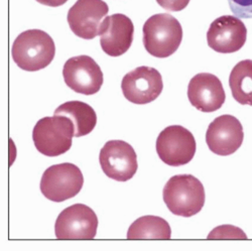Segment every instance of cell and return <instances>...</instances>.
<instances>
[{"label":"cell","mask_w":252,"mask_h":251,"mask_svg":"<svg viewBox=\"0 0 252 251\" xmlns=\"http://www.w3.org/2000/svg\"><path fill=\"white\" fill-rule=\"evenodd\" d=\"M53 38L40 30L20 33L12 45L11 55L15 64L25 71L35 72L48 67L55 58Z\"/></svg>","instance_id":"obj_1"},{"label":"cell","mask_w":252,"mask_h":251,"mask_svg":"<svg viewBox=\"0 0 252 251\" xmlns=\"http://www.w3.org/2000/svg\"><path fill=\"white\" fill-rule=\"evenodd\" d=\"M124 97L137 105L155 101L162 92L163 82L158 70L141 66L126 74L121 82Z\"/></svg>","instance_id":"obj_9"},{"label":"cell","mask_w":252,"mask_h":251,"mask_svg":"<svg viewBox=\"0 0 252 251\" xmlns=\"http://www.w3.org/2000/svg\"><path fill=\"white\" fill-rule=\"evenodd\" d=\"M172 237L170 224L158 216H143L135 220L127 231V238L136 239H163Z\"/></svg>","instance_id":"obj_17"},{"label":"cell","mask_w":252,"mask_h":251,"mask_svg":"<svg viewBox=\"0 0 252 251\" xmlns=\"http://www.w3.org/2000/svg\"><path fill=\"white\" fill-rule=\"evenodd\" d=\"M143 46L156 58H167L179 49L183 29L179 20L169 13L155 14L146 20L143 29Z\"/></svg>","instance_id":"obj_3"},{"label":"cell","mask_w":252,"mask_h":251,"mask_svg":"<svg viewBox=\"0 0 252 251\" xmlns=\"http://www.w3.org/2000/svg\"><path fill=\"white\" fill-rule=\"evenodd\" d=\"M246 234L241 229L231 226H219L209 234L208 239H246Z\"/></svg>","instance_id":"obj_19"},{"label":"cell","mask_w":252,"mask_h":251,"mask_svg":"<svg viewBox=\"0 0 252 251\" xmlns=\"http://www.w3.org/2000/svg\"><path fill=\"white\" fill-rule=\"evenodd\" d=\"M158 5L167 11H181L185 9L190 0H157Z\"/></svg>","instance_id":"obj_21"},{"label":"cell","mask_w":252,"mask_h":251,"mask_svg":"<svg viewBox=\"0 0 252 251\" xmlns=\"http://www.w3.org/2000/svg\"><path fill=\"white\" fill-rule=\"evenodd\" d=\"M188 98L199 111L210 113L223 106L226 95L218 77L201 73L194 76L189 83Z\"/></svg>","instance_id":"obj_15"},{"label":"cell","mask_w":252,"mask_h":251,"mask_svg":"<svg viewBox=\"0 0 252 251\" xmlns=\"http://www.w3.org/2000/svg\"><path fill=\"white\" fill-rule=\"evenodd\" d=\"M98 218L92 209L83 204H75L59 215L56 224V237L61 240H90L96 235Z\"/></svg>","instance_id":"obj_7"},{"label":"cell","mask_w":252,"mask_h":251,"mask_svg":"<svg viewBox=\"0 0 252 251\" xmlns=\"http://www.w3.org/2000/svg\"><path fill=\"white\" fill-rule=\"evenodd\" d=\"M229 86L238 103L252 106V60L241 61L232 69Z\"/></svg>","instance_id":"obj_18"},{"label":"cell","mask_w":252,"mask_h":251,"mask_svg":"<svg viewBox=\"0 0 252 251\" xmlns=\"http://www.w3.org/2000/svg\"><path fill=\"white\" fill-rule=\"evenodd\" d=\"M247 30L242 20L233 15H223L215 19L207 32L208 46L217 53L231 54L245 44Z\"/></svg>","instance_id":"obj_11"},{"label":"cell","mask_w":252,"mask_h":251,"mask_svg":"<svg viewBox=\"0 0 252 251\" xmlns=\"http://www.w3.org/2000/svg\"><path fill=\"white\" fill-rule=\"evenodd\" d=\"M162 194L169 210L185 218L198 214L205 204L204 186L192 175L174 176L165 184Z\"/></svg>","instance_id":"obj_2"},{"label":"cell","mask_w":252,"mask_h":251,"mask_svg":"<svg viewBox=\"0 0 252 251\" xmlns=\"http://www.w3.org/2000/svg\"><path fill=\"white\" fill-rule=\"evenodd\" d=\"M99 161L108 178L126 182L133 178L138 169L137 156L132 146L123 140H110L104 144Z\"/></svg>","instance_id":"obj_8"},{"label":"cell","mask_w":252,"mask_h":251,"mask_svg":"<svg viewBox=\"0 0 252 251\" xmlns=\"http://www.w3.org/2000/svg\"><path fill=\"white\" fill-rule=\"evenodd\" d=\"M74 136L73 122L62 115L39 119L32 131L35 149L47 157H58L67 153L71 149Z\"/></svg>","instance_id":"obj_4"},{"label":"cell","mask_w":252,"mask_h":251,"mask_svg":"<svg viewBox=\"0 0 252 251\" xmlns=\"http://www.w3.org/2000/svg\"><path fill=\"white\" fill-rule=\"evenodd\" d=\"M83 184L84 177L79 167L64 162L47 169L40 181V191L47 199L61 203L78 195Z\"/></svg>","instance_id":"obj_5"},{"label":"cell","mask_w":252,"mask_h":251,"mask_svg":"<svg viewBox=\"0 0 252 251\" xmlns=\"http://www.w3.org/2000/svg\"><path fill=\"white\" fill-rule=\"evenodd\" d=\"M54 115L66 116L74 124L75 137H81L91 133L97 123V115L88 104L81 101H69L62 104Z\"/></svg>","instance_id":"obj_16"},{"label":"cell","mask_w":252,"mask_h":251,"mask_svg":"<svg viewBox=\"0 0 252 251\" xmlns=\"http://www.w3.org/2000/svg\"><path fill=\"white\" fill-rule=\"evenodd\" d=\"M63 76L70 89L84 95L96 94L103 85V73L89 56L69 59L63 69Z\"/></svg>","instance_id":"obj_10"},{"label":"cell","mask_w":252,"mask_h":251,"mask_svg":"<svg viewBox=\"0 0 252 251\" xmlns=\"http://www.w3.org/2000/svg\"><path fill=\"white\" fill-rule=\"evenodd\" d=\"M228 3L235 16L252 18V0H228Z\"/></svg>","instance_id":"obj_20"},{"label":"cell","mask_w":252,"mask_h":251,"mask_svg":"<svg viewBox=\"0 0 252 251\" xmlns=\"http://www.w3.org/2000/svg\"><path fill=\"white\" fill-rule=\"evenodd\" d=\"M157 153L166 164L180 166L190 162L197 150L193 133L181 125L164 128L157 139Z\"/></svg>","instance_id":"obj_6"},{"label":"cell","mask_w":252,"mask_h":251,"mask_svg":"<svg viewBox=\"0 0 252 251\" xmlns=\"http://www.w3.org/2000/svg\"><path fill=\"white\" fill-rule=\"evenodd\" d=\"M108 11V5L103 0H77L68 12V24L77 36L92 39L100 34Z\"/></svg>","instance_id":"obj_13"},{"label":"cell","mask_w":252,"mask_h":251,"mask_svg":"<svg viewBox=\"0 0 252 251\" xmlns=\"http://www.w3.org/2000/svg\"><path fill=\"white\" fill-rule=\"evenodd\" d=\"M244 132L240 121L232 115L215 118L206 133V142L212 153L226 157L234 154L243 142Z\"/></svg>","instance_id":"obj_12"},{"label":"cell","mask_w":252,"mask_h":251,"mask_svg":"<svg viewBox=\"0 0 252 251\" xmlns=\"http://www.w3.org/2000/svg\"><path fill=\"white\" fill-rule=\"evenodd\" d=\"M134 26L131 19L116 13L105 17L100 30V45L105 54L119 57L125 54L133 41Z\"/></svg>","instance_id":"obj_14"},{"label":"cell","mask_w":252,"mask_h":251,"mask_svg":"<svg viewBox=\"0 0 252 251\" xmlns=\"http://www.w3.org/2000/svg\"><path fill=\"white\" fill-rule=\"evenodd\" d=\"M38 3L44 4L51 7H58L63 4H65L68 0H35Z\"/></svg>","instance_id":"obj_22"}]
</instances>
